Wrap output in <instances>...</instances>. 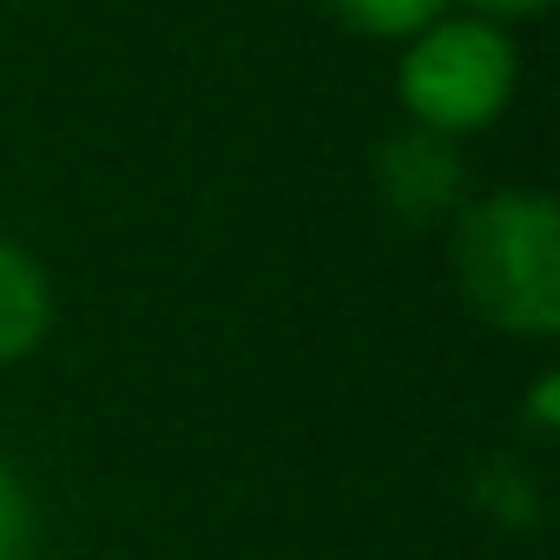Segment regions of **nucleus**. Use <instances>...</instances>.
<instances>
[{"label": "nucleus", "instance_id": "nucleus-2", "mask_svg": "<svg viewBox=\"0 0 560 560\" xmlns=\"http://www.w3.org/2000/svg\"><path fill=\"white\" fill-rule=\"evenodd\" d=\"M521 86V47L501 21L448 8L429 21L416 40L396 47V106L409 126L442 132V139H475L488 132Z\"/></svg>", "mask_w": 560, "mask_h": 560}, {"label": "nucleus", "instance_id": "nucleus-1", "mask_svg": "<svg viewBox=\"0 0 560 560\" xmlns=\"http://www.w3.org/2000/svg\"><path fill=\"white\" fill-rule=\"evenodd\" d=\"M448 277L488 330L514 343L560 337V211L534 185L468 191L448 218Z\"/></svg>", "mask_w": 560, "mask_h": 560}, {"label": "nucleus", "instance_id": "nucleus-7", "mask_svg": "<svg viewBox=\"0 0 560 560\" xmlns=\"http://www.w3.org/2000/svg\"><path fill=\"white\" fill-rule=\"evenodd\" d=\"M468 14H488V21H501V27H514V21H534V14H547L553 0H462Z\"/></svg>", "mask_w": 560, "mask_h": 560}, {"label": "nucleus", "instance_id": "nucleus-5", "mask_svg": "<svg viewBox=\"0 0 560 560\" xmlns=\"http://www.w3.org/2000/svg\"><path fill=\"white\" fill-rule=\"evenodd\" d=\"M330 21L357 40H383V47H402L416 40L429 21H442L455 0H324Z\"/></svg>", "mask_w": 560, "mask_h": 560}, {"label": "nucleus", "instance_id": "nucleus-8", "mask_svg": "<svg viewBox=\"0 0 560 560\" xmlns=\"http://www.w3.org/2000/svg\"><path fill=\"white\" fill-rule=\"evenodd\" d=\"M553 396H560V383H553V370H540L534 376V409H527L540 435H553Z\"/></svg>", "mask_w": 560, "mask_h": 560}, {"label": "nucleus", "instance_id": "nucleus-4", "mask_svg": "<svg viewBox=\"0 0 560 560\" xmlns=\"http://www.w3.org/2000/svg\"><path fill=\"white\" fill-rule=\"evenodd\" d=\"M54 317H60V298L47 264L14 231H0V370L40 357L54 337Z\"/></svg>", "mask_w": 560, "mask_h": 560}, {"label": "nucleus", "instance_id": "nucleus-6", "mask_svg": "<svg viewBox=\"0 0 560 560\" xmlns=\"http://www.w3.org/2000/svg\"><path fill=\"white\" fill-rule=\"evenodd\" d=\"M34 540H40L34 494L8 462H0V560H34Z\"/></svg>", "mask_w": 560, "mask_h": 560}, {"label": "nucleus", "instance_id": "nucleus-3", "mask_svg": "<svg viewBox=\"0 0 560 560\" xmlns=\"http://www.w3.org/2000/svg\"><path fill=\"white\" fill-rule=\"evenodd\" d=\"M376 191L389 205V218L402 224H448L455 205L468 198V165L462 145L422 126H402L376 145Z\"/></svg>", "mask_w": 560, "mask_h": 560}]
</instances>
